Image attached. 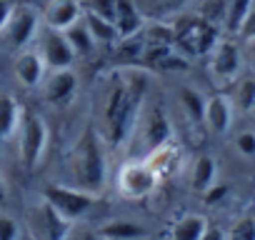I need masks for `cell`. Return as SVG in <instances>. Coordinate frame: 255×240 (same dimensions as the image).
<instances>
[{"instance_id":"cell-3","label":"cell","mask_w":255,"mask_h":240,"mask_svg":"<svg viewBox=\"0 0 255 240\" xmlns=\"http://www.w3.org/2000/svg\"><path fill=\"white\" fill-rule=\"evenodd\" d=\"M173 48L183 58L208 55L218 45L220 28L203 15H178L173 23Z\"/></svg>"},{"instance_id":"cell-40","label":"cell","mask_w":255,"mask_h":240,"mask_svg":"<svg viewBox=\"0 0 255 240\" xmlns=\"http://www.w3.org/2000/svg\"><path fill=\"white\" fill-rule=\"evenodd\" d=\"M20 240H23V238H20Z\"/></svg>"},{"instance_id":"cell-24","label":"cell","mask_w":255,"mask_h":240,"mask_svg":"<svg viewBox=\"0 0 255 240\" xmlns=\"http://www.w3.org/2000/svg\"><path fill=\"white\" fill-rule=\"evenodd\" d=\"M148 160H150V165L155 168V173H158L160 180H163V178H168V175L175 173V168H178V150H175L173 143H168V145L153 150V153L148 155Z\"/></svg>"},{"instance_id":"cell-6","label":"cell","mask_w":255,"mask_h":240,"mask_svg":"<svg viewBox=\"0 0 255 240\" xmlns=\"http://www.w3.org/2000/svg\"><path fill=\"white\" fill-rule=\"evenodd\" d=\"M138 128H140V138H143V145H145L148 155L153 150L173 143V123H170L168 110L160 103H153V105L143 108L140 120H138Z\"/></svg>"},{"instance_id":"cell-2","label":"cell","mask_w":255,"mask_h":240,"mask_svg":"<svg viewBox=\"0 0 255 240\" xmlns=\"http://www.w3.org/2000/svg\"><path fill=\"white\" fill-rule=\"evenodd\" d=\"M68 168H70V185L90 193V195H100L108 185V158H105V143L98 133L95 125H88L78 143L73 145V153L68 158Z\"/></svg>"},{"instance_id":"cell-30","label":"cell","mask_w":255,"mask_h":240,"mask_svg":"<svg viewBox=\"0 0 255 240\" xmlns=\"http://www.w3.org/2000/svg\"><path fill=\"white\" fill-rule=\"evenodd\" d=\"M0 240H20V228L8 213H0Z\"/></svg>"},{"instance_id":"cell-33","label":"cell","mask_w":255,"mask_h":240,"mask_svg":"<svg viewBox=\"0 0 255 240\" xmlns=\"http://www.w3.org/2000/svg\"><path fill=\"white\" fill-rule=\"evenodd\" d=\"M238 38L245 40V43H255V5L250 8V13L245 15L240 30H238Z\"/></svg>"},{"instance_id":"cell-38","label":"cell","mask_w":255,"mask_h":240,"mask_svg":"<svg viewBox=\"0 0 255 240\" xmlns=\"http://www.w3.org/2000/svg\"><path fill=\"white\" fill-rule=\"evenodd\" d=\"M250 45V55H253V60H255V43H248Z\"/></svg>"},{"instance_id":"cell-15","label":"cell","mask_w":255,"mask_h":240,"mask_svg":"<svg viewBox=\"0 0 255 240\" xmlns=\"http://www.w3.org/2000/svg\"><path fill=\"white\" fill-rule=\"evenodd\" d=\"M203 123L215 135L228 133L230 125H233V103H230V98H225V95L208 98V103H205V120H203Z\"/></svg>"},{"instance_id":"cell-20","label":"cell","mask_w":255,"mask_h":240,"mask_svg":"<svg viewBox=\"0 0 255 240\" xmlns=\"http://www.w3.org/2000/svg\"><path fill=\"white\" fill-rule=\"evenodd\" d=\"M83 23L88 28V33L93 35V40L98 45H115L120 38H118V28L113 20L98 15V13H90V10H83Z\"/></svg>"},{"instance_id":"cell-22","label":"cell","mask_w":255,"mask_h":240,"mask_svg":"<svg viewBox=\"0 0 255 240\" xmlns=\"http://www.w3.org/2000/svg\"><path fill=\"white\" fill-rule=\"evenodd\" d=\"M40 218H43L40 223H43V233H45L48 240H65V238L70 235L73 223L65 220L58 210H53L45 200L40 203Z\"/></svg>"},{"instance_id":"cell-36","label":"cell","mask_w":255,"mask_h":240,"mask_svg":"<svg viewBox=\"0 0 255 240\" xmlns=\"http://www.w3.org/2000/svg\"><path fill=\"white\" fill-rule=\"evenodd\" d=\"M65 240H103L98 235V230H80V233H70Z\"/></svg>"},{"instance_id":"cell-35","label":"cell","mask_w":255,"mask_h":240,"mask_svg":"<svg viewBox=\"0 0 255 240\" xmlns=\"http://www.w3.org/2000/svg\"><path fill=\"white\" fill-rule=\"evenodd\" d=\"M200 240H228V235H225L223 228H218V225H208V230H205V235H203Z\"/></svg>"},{"instance_id":"cell-19","label":"cell","mask_w":255,"mask_h":240,"mask_svg":"<svg viewBox=\"0 0 255 240\" xmlns=\"http://www.w3.org/2000/svg\"><path fill=\"white\" fill-rule=\"evenodd\" d=\"M208 218L200 213H185L175 220L170 230V240H200L208 230Z\"/></svg>"},{"instance_id":"cell-11","label":"cell","mask_w":255,"mask_h":240,"mask_svg":"<svg viewBox=\"0 0 255 240\" xmlns=\"http://www.w3.org/2000/svg\"><path fill=\"white\" fill-rule=\"evenodd\" d=\"M43 98L48 105L63 108L73 100L75 90H78V75L73 73V68L68 70H50L43 80Z\"/></svg>"},{"instance_id":"cell-18","label":"cell","mask_w":255,"mask_h":240,"mask_svg":"<svg viewBox=\"0 0 255 240\" xmlns=\"http://www.w3.org/2000/svg\"><path fill=\"white\" fill-rule=\"evenodd\" d=\"M218 180V163L213 155L203 153L195 158L193 168H190V188L195 193H208Z\"/></svg>"},{"instance_id":"cell-8","label":"cell","mask_w":255,"mask_h":240,"mask_svg":"<svg viewBox=\"0 0 255 240\" xmlns=\"http://www.w3.org/2000/svg\"><path fill=\"white\" fill-rule=\"evenodd\" d=\"M40 33V15L38 10H33L30 5H15V13L13 18L8 20L5 30H3V38H5V45L10 50H28V45L38 38Z\"/></svg>"},{"instance_id":"cell-7","label":"cell","mask_w":255,"mask_h":240,"mask_svg":"<svg viewBox=\"0 0 255 240\" xmlns=\"http://www.w3.org/2000/svg\"><path fill=\"white\" fill-rule=\"evenodd\" d=\"M43 200L70 223L83 218L95 205V195L83 193L73 185H48V188H43Z\"/></svg>"},{"instance_id":"cell-12","label":"cell","mask_w":255,"mask_h":240,"mask_svg":"<svg viewBox=\"0 0 255 240\" xmlns=\"http://www.w3.org/2000/svg\"><path fill=\"white\" fill-rule=\"evenodd\" d=\"M83 3L80 0H53V3L45 8V28L60 30L65 33L68 28H73L80 18H83Z\"/></svg>"},{"instance_id":"cell-28","label":"cell","mask_w":255,"mask_h":240,"mask_svg":"<svg viewBox=\"0 0 255 240\" xmlns=\"http://www.w3.org/2000/svg\"><path fill=\"white\" fill-rule=\"evenodd\" d=\"M233 103H235L240 110L250 113V108H253V103H255V80H253V78H243V80L235 83Z\"/></svg>"},{"instance_id":"cell-39","label":"cell","mask_w":255,"mask_h":240,"mask_svg":"<svg viewBox=\"0 0 255 240\" xmlns=\"http://www.w3.org/2000/svg\"><path fill=\"white\" fill-rule=\"evenodd\" d=\"M250 113H253V115H255V103H253V108H250Z\"/></svg>"},{"instance_id":"cell-32","label":"cell","mask_w":255,"mask_h":240,"mask_svg":"<svg viewBox=\"0 0 255 240\" xmlns=\"http://www.w3.org/2000/svg\"><path fill=\"white\" fill-rule=\"evenodd\" d=\"M115 3H118V0H88V8H85V10L98 13V15L113 20V18H115Z\"/></svg>"},{"instance_id":"cell-21","label":"cell","mask_w":255,"mask_h":240,"mask_svg":"<svg viewBox=\"0 0 255 240\" xmlns=\"http://www.w3.org/2000/svg\"><path fill=\"white\" fill-rule=\"evenodd\" d=\"M178 100H180V105H183L185 118L190 120L193 125H200L203 120H205V103H208V98H205L198 88L183 85V88H178Z\"/></svg>"},{"instance_id":"cell-34","label":"cell","mask_w":255,"mask_h":240,"mask_svg":"<svg viewBox=\"0 0 255 240\" xmlns=\"http://www.w3.org/2000/svg\"><path fill=\"white\" fill-rule=\"evenodd\" d=\"M13 13H15V3H13V0H0V35H3V30H5L8 20L13 18Z\"/></svg>"},{"instance_id":"cell-23","label":"cell","mask_w":255,"mask_h":240,"mask_svg":"<svg viewBox=\"0 0 255 240\" xmlns=\"http://www.w3.org/2000/svg\"><path fill=\"white\" fill-rule=\"evenodd\" d=\"M188 3H193V0H135V5L140 8V13L145 18H160V20L165 15L183 10Z\"/></svg>"},{"instance_id":"cell-4","label":"cell","mask_w":255,"mask_h":240,"mask_svg":"<svg viewBox=\"0 0 255 240\" xmlns=\"http://www.w3.org/2000/svg\"><path fill=\"white\" fill-rule=\"evenodd\" d=\"M48 148V125L40 113L23 108V118H20V125H18V155L20 163L33 170L40 165L43 155Z\"/></svg>"},{"instance_id":"cell-37","label":"cell","mask_w":255,"mask_h":240,"mask_svg":"<svg viewBox=\"0 0 255 240\" xmlns=\"http://www.w3.org/2000/svg\"><path fill=\"white\" fill-rule=\"evenodd\" d=\"M8 200V185H5V178H3V173H0V205H3Z\"/></svg>"},{"instance_id":"cell-27","label":"cell","mask_w":255,"mask_h":240,"mask_svg":"<svg viewBox=\"0 0 255 240\" xmlns=\"http://www.w3.org/2000/svg\"><path fill=\"white\" fill-rule=\"evenodd\" d=\"M115 48H118V58L120 60H125L128 65H133L135 60H140L145 55V35L140 33V35H133V38H123V40L115 43Z\"/></svg>"},{"instance_id":"cell-14","label":"cell","mask_w":255,"mask_h":240,"mask_svg":"<svg viewBox=\"0 0 255 240\" xmlns=\"http://www.w3.org/2000/svg\"><path fill=\"white\" fill-rule=\"evenodd\" d=\"M115 28H118V38H133L140 35L145 28V15L140 13V8L135 5V0H118L115 3V18H113Z\"/></svg>"},{"instance_id":"cell-25","label":"cell","mask_w":255,"mask_h":240,"mask_svg":"<svg viewBox=\"0 0 255 240\" xmlns=\"http://www.w3.org/2000/svg\"><path fill=\"white\" fill-rule=\"evenodd\" d=\"M65 38L70 40V45H73L75 55H80V58L90 55V53L98 48V43H95V40H93V35L88 33V28H85L83 18H80L73 28H68V30H65Z\"/></svg>"},{"instance_id":"cell-13","label":"cell","mask_w":255,"mask_h":240,"mask_svg":"<svg viewBox=\"0 0 255 240\" xmlns=\"http://www.w3.org/2000/svg\"><path fill=\"white\" fill-rule=\"evenodd\" d=\"M13 70H15V78L20 80V85H25V88H40L43 85V80H45V60H43V55L38 53V50H23V53H18V58H15V65H13Z\"/></svg>"},{"instance_id":"cell-29","label":"cell","mask_w":255,"mask_h":240,"mask_svg":"<svg viewBox=\"0 0 255 240\" xmlns=\"http://www.w3.org/2000/svg\"><path fill=\"white\" fill-rule=\"evenodd\" d=\"M225 235H228V240H255V218H250V215L238 218Z\"/></svg>"},{"instance_id":"cell-26","label":"cell","mask_w":255,"mask_h":240,"mask_svg":"<svg viewBox=\"0 0 255 240\" xmlns=\"http://www.w3.org/2000/svg\"><path fill=\"white\" fill-rule=\"evenodd\" d=\"M253 5H255L253 0H228L225 3V18H223L225 30L238 35V30H240V25H243V20H245V15L250 13Z\"/></svg>"},{"instance_id":"cell-16","label":"cell","mask_w":255,"mask_h":240,"mask_svg":"<svg viewBox=\"0 0 255 240\" xmlns=\"http://www.w3.org/2000/svg\"><path fill=\"white\" fill-rule=\"evenodd\" d=\"M98 235L103 240H145L148 238V230L140 225V223H133V220H108L98 228Z\"/></svg>"},{"instance_id":"cell-1","label":"cell","mask_w":255,"mask_h":240,"mask_svg":"<svg viewBox=\"0 0 255 240\" xmlns=\"http://www.w3.org/2000/svg\"><path fill=\"white\" fill-rule=\"evenodd\" d=\"M150 93V75L138 65H123L110 73L98 103V133L108 148H123L138 128Z\"/></svg>"},{"instance_id":"cell-9","label":"cell","mask_w":255,"mask_h":240,"mask_svg":"<svg viewBox=\"0 0 255 240\" xmlns=\"http://www.w3.org/2000/svg\"><path fill=\"white\" fill-rule=\"evenodd\" d=\"M40 55L45 60V68L50 70H68L75 63V50L70 45V40L65 38V33L53 30V28H43L40 33Z\"/></svg>"},{"instance_id":"cell-31","label":"cell","mask_w":255,"mask_h":240,"mask_svg":"<svg viewBox=\"0 0 255 240\" xmlns=\"http://www.w3.org/2000/svg\"><path fill=\"white\" fill-rule=\"evenodd\" d=\"M235 150L245 158H255V133L253 130H243L235 138Z\"/></svg>"},{"instance_id":"cell-17","label":"cell","mask_w":255,"mask_h":240,"mask_svg":"<svg viewBox=\"0 0 255 240\" xmlns=\"http://www.w3.org/2000/svg\"><path fill=\"white\" fill-rule=\"evenodd\" d=\"M23 108L10 93H0V140H10L18 133Z\"/></svg>"},{"instance_id":"cell-5","label":"cell","mask_w":255,"mask_h":240,"mask_svg":"<svg viewBox=\"0 0 255 240\" xmlns=\"http://www.w3.org/2000/svg\"><path fill=\"white\" fill-rule=\"evenodd\" d=\"M160 185V175L150 165L148 158L140 160H128L118 170V193L128 200H140L148 198Z\"/></svg>"},{"instance_id":"cell-10","label":"cell","mask_w":255,"mask_h":240,"mask_svg":"<svg viewBox=\"0 0 255 240\" xmlns=\"http://www.w3.org/2000/svg\"><path fill=\"white\" fill-rule=\"evenodd\" d=\"M243 68V53L235 40H218V45L210 50V73L218 83H233L238 80Z\"/></svg>"}]
</instances>
